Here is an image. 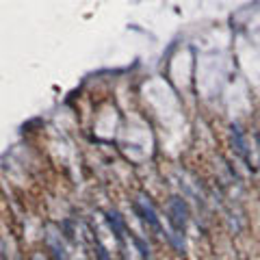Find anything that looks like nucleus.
Instances as JSON below:
<instances>
[{
  "mask_svg": "<svg viewBox=\"0 0 260 260\" xmlns=\"http://www.w3.org/2000/svg\"><path fill=\"white\" fill-rule=\"evenodd\" d=\"M100 260H108V258H106V251H104L102 247H100Z\"/></svg>",
  "mask_w": 260,
  "mask_h": 260,
  "instance_id": "obj_3",
  "label": "nucleus"
},
{
  "mask_svg": "<svg viewBox=\"0 0 260 260\" xmlns=\"http://www.w3.org/2000/svg\"><path fill=\"white\" fill-rule=\"evenodd\" d=\"M137 206H139V213L143 215V219H146L150 226H154L156 230H161V221H158V217H156V213H154V208H152V204L150 202L143 198H139V202H137Z\"/></svg>",
  "mask_w": 260,
  "mask_h": 260,
  "instance_id": "obj_2",
  "label": "nucleus"
},
{
  "mask_svg": "<svg viewBox=\"0 0 260 260\" xmlns=\"http://www.w3.org/2000/svg\"><path fill=\"white\" fill-rule=\"evenodd\" d=\"M35 260H41V258H35Z\"/></svg>",
  "mask_w": 260,
  "mask_h": 260,
  "instance_id": "obj_4",
  "label": "nucleus"
},
{
  "mask_svg": "<svg viewBox=\"0 0 260 260\" xmlns=\"http://www.w3.org/2000/svg\"><path fill=\"white\" fill-rule=\"evenodd\" d=\"M169 215H171V226L176 230H182L184 228V221H186V206L180 198H173L171 204H169Z\"/></svg>",
  "mask_w": 260,
  "mask_h": 260,
  "instance_id": "obj_1",
  "label": "nucleus"
}]
</instances>
